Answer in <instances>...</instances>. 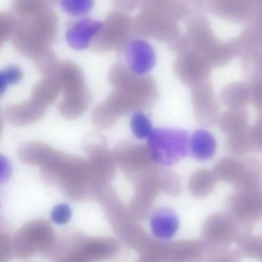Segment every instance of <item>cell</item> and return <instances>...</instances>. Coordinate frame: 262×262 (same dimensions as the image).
<instances>
[{
    "label": "cell",
    "instance_id": "cell-1",
    "mask_svg": "<svg viewBox=\"0 0 262 262\" xmlns=\"http://www.w3.org/2000/svg\"><path fill=\"white\" fill-rule=\"evenodd\" d=\"M21 159L30 165H40L47 182L59 184L73 199L99 197L105 187L96 176L90 161L65 156L44 144L30 142L19 149Z\"/></svg>",
    "mask_w": 262,
    "mask_h": 262
},
{
    "label": "cell",
    "instance_id": "cell-2",
    "mask_svg": "<svg viewBox=\"0 0 262 262\" xmlns=\"http://www.w3.org/2000/svg\"><path fill=\"white\" fill-rule=\"evenodd\" d=\"M148 148L156 165L171 166L187 157L189 136L182 128H157L148 136Z\"/></svg>",
    "mask_w": 262,
    "mask_h": 262
},
{
    "label": "cell",
    "instance_id": "cell-3",
    "mask_svg": "<svg viewBox=\"0 0 262 262\" xmlns=\"http://www.w3.org/2000/svg\"><path fill=\"white\" fill-rule=\"evenodd\" d=\"M118 250L117 242L110 237L86 238L73 236L59 245L56 243L50 256L60 257V260L65 261H90L112 257Z\"/></svg>",
    "mask_w": 262,
    "mask_h": 262
},
{
    "label": "cell",
    "instance_id": "cell-4",
    "mask_svg": "<svg viewBox=\"0 0 262 262\" xmlns=\"http://www.w3.org/2000/svg\"><path fill=\"white\" fill-rule=\"evenodd\" d=\"M54 233L45 221L30 222L16 234L12 250L18 257H32L41 251L49 255L56 245Z\"/></svg>",
    "mask_w": 262,
    "mask_h": 262
},
{
    "label": "cell",
    "instance_id": "cell-5",
    "mask_svg": "<svg viewBox=\"0 0 262 262\" xmlns=\"http://www.w3.org/2000/svg\"><path fill=\"white\" fill-rule=\"evenodd\" d=\"M124 55L128 70L139 76L148 74L154 68L157 60L156 50L149 42L144 39L129 41L125 46Z\"/></svg>",
    "mask_w": 262,
    "mask_h": 262
},
{
    "label": "cell",
    "instance_id": "cell-6",
    "mask_svg": "<svg viewBox=\"0 0 262 262\" xmlns=\"http://www.w3.org/2000/svg\"><path fill=\"white\" fill-rule=\"evenodd\" d=\"M103 28L101 21L82 19L75 23L66 33L67 44L73 50L83 51L89 48L95 36Z\"/></svg>",
    "mask_w": 262,
    "mask_h": 262
},
{
    "label": "cell",
    "instance_id": "cell-7",
    "mask_svg": "<svg viewBox=\"0 0 262 262\" xmlns=\"http://www.w3.org/2000/svg\"><path fill=\"white\" fill-rule=\"evenodd\" d=\"M153 234L162 240L172 238L179 228V219L174 210L161 208L153 212L150 220Z\"/></svg>",
    "mask_w": 262,
    "mask_h": 262
},
{
    "label": "cell",
    "instance_id": "cell-8",
    "mask_svg": "<svg viewBox=\"0 0 262 262\" xmlns=\"http://www.w3.org/2000/svg\"><path fill=\"white\" fill-rule=\"evenodd\" d=\"M217 151V142L210 132L196 130L191 134L188 142L189 155L198 161L205 162L212 159Z\"/></svg>",
    "mask_w": 262,
    "mask_h": 262
},
{
    "label": "cell",
    "instance_id": "cell-9",
    "mask_svg": "<svg viewBox=\"0 0 262 262\" xmlns=\"http://www.w3.org/2000/svg\"><path fill=\"white\" fill-rule=\"evenodd\" d=\"M95 0H59L61 10L72 17H83L93 10Z\"/></svg>",
    "mask_w": 262,
    "mask_h": 262
},
{
    "label": "cell",
    "instance_id": "cell-10",
    "mask_svg": "<svg viewBox=\"0 0 262 262\" xmlns=\"http://www.w3.org/2000/svg\"><path fill=\"white\" fill-rule=\"evenodd\" d=\"M130 125L133 134L138 139H147L152 132L151 122L142 113H136L133 115Z\"/></svg>",
    "mask_w": 262,
    "mask_h": 262
},
{
    "label": "cell",
    "instance_id": "cell-11",
    "mask_svg": "<svg viewBox=\"0 0 262 262\" xmlns=\"http://www.w3.org/2000/svg\"><path fill=\"white\" fill-rule=\"evenodd\" d=\"M23 78V71L19 67L10 66L0 73V90L4 94L9 85L18 83Z\"/></svg>",
    "mask_w": 262,
    "mask_h": 262
},
{
    "label": "cell",
    "instance_id": "cell-12",
    "mask_svg": "<svg viewBox=\"0 0 262 262\" xmlns=\"http://www.w3.org/2000/svg\"><path fill=\"white\" fill-rule=\"evenodd\" d=\"M71 217V208L67 204H59L56 205L51 212L52 221L57 225H65L68 223Z\"/></svg>",
    "mask_w": 262,
    "mask_h": 262
}]
</instances>
